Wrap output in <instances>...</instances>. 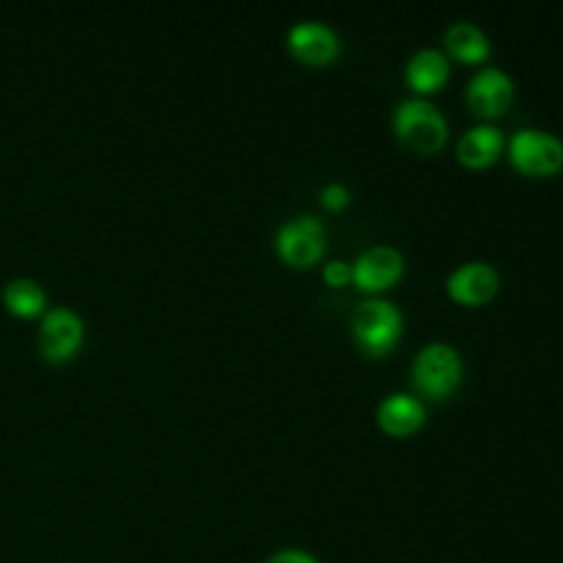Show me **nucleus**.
<instances>
[{"label":"nucleus","mask_w":563,"mask_h":563,"mask_svg":"<svg viewBox=\"0 0 563 563\" xmlns=\"http://www.w3.org/2000/svg\"><path fill=\"white\" fill-rule=\"evenodd\" d=\"M394 132L402 143L418 152H435L449 136L442 110L424 97H407L391 112Z\"/></svg>","instance_id":"nucleus-1"},{"label":"nucleus","mask_w":563,"mask_h":563,"mask_svg":"<svg viewBox=\"0 0 563 563\" xmlns=\"http://www.w3.org/2000/svg\"><path fill=\"white\" fill-rule=\"evenodd\" d=\"M352 334L367 354H387L402 334V312L387 297H369L352 310Z\"/></svg>","instance_id":"nucleus-2"},{"label":"nucleus","mask_w":563,"mask_h":563,"mask_svg":"<svg viewBox=\"0 0 563 563\" xmlns=\"http://www.w3.org/2000/svg\"><path fill=\"white\" fill-rule=\"evenodd\" d=\"M464 363L455 345L446 341L424 343L411 361V380L429 398H446L462 380Z\"/></svg>","instance_id":"nucleus-3"},{"label":"nucleus","mask_w":563,"mask_h":563,"mask_svg":"<svg viewBox=\"0 0 563 563\" xmlns=\"http://www.w3.org/2000/svg\"><path fill=\"white\" fill-rule=\"evenodd\" d=\"M510 163L530 176H550L563 167V139L541 128H519L508 139Z\"/></svg>","instance_id":"nucleus-4"},{"label":"nucleus","mask_w":563,"mask_h":563,"mask_svg":"<svg viewBox=\"0 0 563 563\" xmlns=\"http://www.w3.org/2000/svg\"><path fill=\"white\" fill-rule=\"evenodd\" d=\"M325 240L321 220L310 213H297L275 231V249L279 257L292 266L314 264L325 251Z\"/></svg>","instance_id":"nucleus-5"},{"label":"nucleus","mask_w":563,"mask_h":563,"mask_svg":"<svg viewBox=\"0 0 563 563\" xmlns=\"http://www.w3.org/2000/svg\"><path fill=\"white\" fill-rule=\"evenodd\" d=\"M468 108L479 117L501 114L515 99V81L499 66H482L466 81Z\"/></svg>","instance_id":"nucleus-6"},{"label":"nucleus","mask_w":563,"mask_h":563,"mask_svg":"<svg viewBox=\"0 0 563 563\" xmlns=\"http://www.w3.org/2000/svg\"><path fill=\"white\" fill-rule=\"evenodd\" d=\"M352 264V282L367 292L383 290L400 279L405 271V257L394 244H372L363 249Z\"/></svg>","instance_id":"nucleus-7"},{"label":"nucleus","mask_w":563,"mask_h":563,"mask_svg":"<svg viewBox=\"0 0 563 563\" xmlns=\"http://www.w3.org/2000/svg\"><path fill=\"white\" fill-rule=\"evenodd\" d=\"M286 44L290 53L306 64H328L341 51L339 33L317 18L297 20L286 33Z\"/></svg>","instance_id":"nucleus-8"},{"label":"nucleus","mask_w":563,"mask_h":563,"mask_svg":"<svg viewBox=\"0 0 563 563\" xmlns=\"http://www.w3.org/2000/svg\"><path fill=\"white\" fill-rule=\"evenodd\" d=\"M499 288V271L486 260L460 262L446 275V292L460 303H484Z\"/></svg>","instance_id":"nucleus-9"},{"label":"nucleus","mask_w":563,"mask_h":563,"mask_svg":"<svg viewBox=\"0 0 563 563\" xmlns=\"http://www.w3.org/2000/svg\"><path fill=\"white\" fill-rule=\"evenodd\" d=\"M427 420V407L409 391H391L376 405L378 427L396 438L416 433Z\"/></svg>","instance_id":"nucleus-10"},{"label":"nucleus","mask_w":563,"mask_h":563,"mask_svg":"<svg viewBox=\"0 0 563 563\" xmlns=\"http://www.w3.org/2000/svg\"><path fill=\"white\" fill-rule=\"evenodd\" d=\"M81 341V319L70 308H53L40 323V350L48 358H64Z\"/></svg>","instance_id":"nucleus-11"},{"label":"nucleus","mask_w":563,"mask_h":563,"mask_svg":"<svg viewBox=\"0 0 563 563\" xmlns=\"http://www.w3.org/2000/svg\"><path fill=\"white\" fill-rule=\"evenodd\" d=\"M506 145V136L495 123H475L457 139V158L468 167H486L495 163Z\"/></svg>","instance_id":"nucleus-12"},{"label":"nucleus","mask_w":563,"mask_h":563,"mask_svg":"<svg viewBox=\"0 0 563 563\" xmlns=\"http://www.w3.org/2000/svg\"><path fill=\"white\" fill-rule=\"evenodd\" d=\"M449 79V57L440 48L422 46L405 64V81L418 92H433Z\"/></svg>","instance_id":"nucleus-13"},{"label":"nucleus","mask_w":563,"mask_h":563,"mask_svg":"<svg viewBox=\"0 0 563 563\" xmlns=\"http://www.w3.org/2000/svg\"><path fill=\"white\" fill-rule=\"evenodd\" d=\"M444 48L460 62L477 64L490 55V40L482 26L471 20H455L444 29Z\"/></svg>","instance_id":"nucleus-14"},{"label":"nucleus","mask_w":563,"mask_h":563,"mask_svg":"<svg viewBox=\"0 0 563 563\" xmlns=\"http://www.w3.org/2000/svg\"><path fill=\"white\" fill-rule=\"evenodd\" d=\"M4 301L20 314H33L44 303V290L29 277H13L4 286Z\"/></svg>","instance_id":"nucleus-15"},{"label":"nucleus","mask_w":563,"mask_h":563,"mask_svg":"<svg viewBox=\"0 0 563 563\" xmlns=\"http://www.w3.org/2000/svg\"><path fill=\"white\" fill-rule=\"evenodd\" d=\"M319 198H321V205H325L328 209L336 211V209H343L350 205V198H352V191L347 185L339 183V180H332L328 185L321 187L319 191Z\"/></svg>","instance_id":"nucleus-16"},{"label":"nucleus","mask_w":563,"mask_h":563,"mask_svg":"<svg viewBox=\"0 0 563 563\" xmlns=\"http://www.w3.org/2000/svg\"><path fill=\"white\" fill-rule=\"evenodd\" d=\"M264 563H321L317 554L303 548H279L266 556Z\"/></svg>","instance_id":"nucleus-17"},{"label":"nucleus","mask_w":563,"mask_h":563,"mask_svg":"<svg viewBox=\"0 0 563 563\" xmlns=\"http://www.w3.org/2000/svg\"><path fill=\"white\" fill-rule=\"evenodd\" d=\"M323 279L330 286H343L352 282V264L345 260H328L323 264Z\"/></svg>","instance_id":"nucleus-18"}]
</instances>
